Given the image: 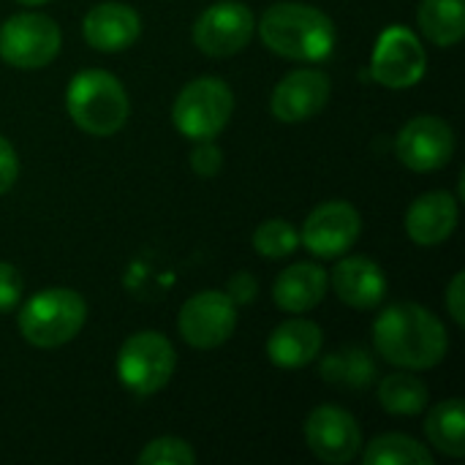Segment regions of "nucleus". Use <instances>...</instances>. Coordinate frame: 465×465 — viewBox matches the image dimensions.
I'll use <instances>...</instances> for the list:
<instances>
[{
  "instance_id": "nucleus-1",
  "label": "nucleus",
  "mask_w": 465,
  "mask_h": 465,
  "mask_svg": "<svg viewBox=\"0 0 465 465\" xmlns=\"http://www.w3.org/2000/svg\"><path fill=\"white\" fill-rule=\"evenodd\" d=\"M373 346L390 365L430 371L447 357L450 335L433 311L417 302H398L373 322Z\"/></svg>"
},
{
  "instance_id": "nucleus-2",
  "label": "nucleus",
  "mask_w": 465,
  "mask_h": 465,
  "mask_svg": "<svg viewBox=\"0 0 465 465\" xmlns=\"http://www.w3.org/2000/svg\"><path fill=\"white\" fill-rule=\"evenodd\" d=\"M256 30L270 52L300 63L327 60L338 41L335 25L324 11L292 0L270 5L262 14Z\"/></svg>"
},
{
  "instance_id": "nucleus-3",
  "label": "nucleus",
  "mask_w": 465,
  "mask_h": 465,
  "mask_svg": "<svg viewBox=\"0 0 465 465\" xmlns=\"http://www.w3.org/2000/svg\"><path fill=\"white\" fill-rule=\"evenodd\" d=\"M65 106L71 120L93 136L117 134L131 112L123 82L104 68L79 71L65 90Z\"/></svg>"
},
{
  "instance_id": "nucleus-4",
  "label": "nucleus",
  "mask_w": 465,
  "mask_h": 465,
  "mask_svg": "<svg viewBox=\"0 0 465 465\" xmlns=\"http://www.w3.org/2000/svg\"><path fill=\"white\" fill-rule=\"evenodd\" d=\"M87 319V302L65 286L41 289L19 311V332L35 349H57L79 335Z\"/></svg>"
},
{
  "instance_id": "nucleus-5",
  "label": "nucleus",
  "mask_w": 465,
  "mask_h": 465,
  "mask_svg": "<svg viewBox=\"0 0 465 465\" xmlns=\"http://www.w3.org/2000/svg\"><path fill=\"white\" fill-rule=\"evenodd\" d=\"M234 112V95L232 87L223 79L202 76L188 82L172 106L174 128L193 142L215 139L232 120Z\"/></svg>"
},
{
  "instance_id": "nucleus-6",
  "label": "nucleus",
  "mask_w": 465,
  "mask_h": 465,
  "mask_svg": "<svg viewBox=\"0 0 465 465\" xmlns=\"http://www.w3.org/2000/svg\"><path fill=\"white\" fill-rule=\"evenodd\" d=\"M177 354L166 335L144 330L131 335L117 354V376L123 387L136 398H150L161 392L174 376Z\"/></svg>"
},
{
  "instance_id": "nucleus-7",
  "label": "nucleus",
  "mask_w": 465,
  "mask_h": 465,
  "mask_svg": "<svg viewBox=\"0 0 465 465\" xmlns=\"http://www.w3.org/2000/svg\"><path fill=\"white\" fill-rule=\"evenodd\" d=\"M63 46L60 27L52 16L25 11L14 14L0 25V57L14 68H44Z\"/></svg>"
},
{
  "instance_id": "nucleus-8",
  "label": "nucleus",
  "mask_w": 465,
  "mask_h": 465,
  "mask_svg": "<svg viewBox=\"0 0 465 465\" xmlns=\"http://www.w3.org/2000/svg\"><path fill=\"white\" fill-rule=\"evenodd\" d=\"M425 68H428V54L414 30L403 25H390L379 35L371 60V76L379 84L390 90L414 87L425 76Z\"/></svg>"
},
{
  "instance_id": "nucleus-9",
  "label": "nucleus",
  "mask_w": 465,
  "mask_h": 465,
  "mask_svg": "<svg viewBox=\"0 0 465 465\" xmlns=\"http://www.w3.org/2000/svg\"><path fill=\"white\" fill-rule=\"evenodd\" d=\"M237 327V305L226 292L207 289L183 302L177 316L180 338L193 349L223 346Z\"/></svg>"
},
{
  "instance_id": "nucleus-10",
  "label": "nucleus",
  "mask_w": 465,
  "mask_h": 465,
  "mask_svg": "<svg viewBox=\"0 0 465 465\" xmlns=\"http://www.w3.org/2000/svg\"><path fill=\"white\" fill-rule=\"evenodd\" d=\"M256 30L251 8L240 0L213 3L193 25V44L210 57H232L242 52Z\"/></svg>"
},
{
  "instance_id": "nucleus-11",
  "label": "nucleus",
  "mask_w": 465,
  "mask_h": 465,
  "mask_svg": "<svg viewBox=\"0 0 465 465\" xmlns=\"http://www.w3.org/2000/svg\"><path fill=\"white\" fill-rule=\"evenodd\" d=\"M362 232V218L354 204L335 199L319 204L302 223L300 242L319 259H338L354 248Z\"/></svg>"
},
{
  "instance_id": "nucleus-12",
  "label": "nucleus",
  "mask_w": 465,
  "mask_h": 465,
  "mask_svg": "<svg viewBox=\"0 0 465 465\" xmlns=\"http://www.w3.org/2000/svg\"><path fill=\"white\" fill-rule=\"evenodd\" d=\"M395 150L403 166H409L411 172H436L452 161L455 131L447 120L436 114H420L401 128Z\"/></svg>"
},
{
  "instance_id": "nucleus-13",
  "label": "nucleus",
  "mask_w": 465,
  "mask_h": 465,
  "mask_svg": "<svg viewBox=\"0 0 465 465\" xmlns=\"http://www.w3.org/2000/svg\"><path fill=\"white\" fill-rule=\"evenodd\" d=\"M305 444L324 463H351L362 450V430L349 411L319 406L305 420Z\"/></svg>"
},
{
  "instance_id": "nucleus-14",
  "label": "nucleus",
  "mask_w": 465,
  "mask_h": 465,
  "mask_svg": "<svg viewBox=\"0 0 465 465\" xmlns=\"http://www.w3.org/2000/svg\"><path fill=\"white\" fill-rule=\"evenodd\" d=\"M330 79L322 71L300 68L286 74L270 98V109L281 123H305L316 117L330 101Z\"/></svg>"
},
{
  "instance_id": "nucleus-15",
  "label": "nucleus",
  "mask_w": 465,
  "mask_h": 465,
  "mask_svg": "<svg viewBox=\"0 0 465 465\" xmlns=\"http://www.w3.org/2000/svg\"><path fill=\"white\" fill-rule=\"evenodd\" d=\"M84 41L98 52H123L134 46L142 35V19L128 3L106 0L87 11L82 22Z\"/></svg>"
},
{
  "instance_id": "nucleus-16",
  "label": "nucleus",
  "mask_w": 465,
  "mask_h": 465,
  "mask_svg": "<svg viewBox=\"0 0 465 465\" xmlns=\"http://www.w3.org/2000/svg\"><path fill=\"white\" fill-rule=\"evenodd\" d=\"M330 283L341 302L357 311H373L387 297L384 270L368 256H346L335 264Z\"/></svg>"
},
{
  "instance_id": "nucleus-17",
  "label": "nucleus",
  "mask_w": 465,
  "mask_h": 465,
  "mask_svg": "<svg viewBox=\"0 0 465 465\" xmlns=\"http://www.w3.org/2000/svg\"><path fill=\"white\" fill-rule=\"evenodd\" d=\"M458 199L447 191H430L411 202L406 213V232L417 245L433 248L452 237V232L458 229Z\"/></svg>"
},
{
  "instance_id": "nucleus-18",
  "label": "nucleus",
  "mask_w": 465,
  "mask_h": 465,
  "mask_svg": "<svg viewBox=\"0 0 465 465\" xmlns=\"http://www.w3.org/2000/svg\"><path fill=\"white\" fill-rule=\"evenodd\" d=\"M322 327L311 319H289L278 324L267 341V357L283 371H297L311 365L322 351Z\"/></svg>"
},
{
  "instance_id": "nucleus-19",
  "label": "nucleus",
  "mask_w": 465,
  "mask_h": 465,
  "mask_svg": "<svg viewBox=\"0 0 465 465\" xmlns=\"http://www.w3.org/2000/svg\"><path fill=\"white\" fill-rule=\"evenodd\" d=\"M330 289V275L324 267L311 262H297L286 267L272 286L275 305L286 313H308L313 311Z\"/></svg>"
},
{
  "instance_id": "nucleus-20",
  "label": "nucleus",
  "mask_w": 465,
  "mask_h": 465,
  "mask_svg": "<svg viewBox=\"0 0 465 465\" xmlns=\"http://www.w3.org/2000/svg\"><path fill=\"white\" fill-rule=\"evenodd\" d=\"M417 22L436 46H455L465 35V0H422Z\"/></svg>"
},
{
  "instance_id": "nucleus-21",
  "label": "nucleus",
  "mask_w": 465,
  "mask_h": 465,
  "mask_svg": "<svg viewBox=\"0 0 465 465\" xmlns=\"http://www.w3.org/2000/svg\"><path fill=\"white\" fill-rule=\"evenodd\" d=\"M322 379L341 390H365L376 379L373 357L360 346H343L322 360Z\"/></svg>"
},
{
  "instance_id": "nucleus-22",
  "label": "nucleus",
  "mask_w": 465,
  "mask_h": 465,
  "mask_svg": "<svg viewBox=\"0 0 465 465\" xmlns=\"http://www.w3.org/2000/svg\"><path fill=\"white\" fill-rule=\"evenodd\" d=\"M465 411L460 398H450L439 406L430 409L428 420H425V433L428 441L444 452L447 458H463L465 455Z\"/></svg>"
},
{
  "instance_id": "nucleus-23",
  "label": "nucleus",
  "mask_w": 465,
  "mask_h": 465,
  "mask_svg": "<svg viewBox=\"0 0 465 465\" xmlns=\"http://www.w3.org/2000/svg\"><path fill=\"white\" fill-rule=\"evenodd\" d=\"M362 460L365 465H433V455L411 436L384 433L365 447Z\"/></svg>"
},
{
  "instance_id": "nucleus-24",
  "label": "nucleus",
  "mask_w": 465,
  "mask_h": 465,
  "mask_svg": "<svg viewBox=\"0 0 465 465\" xmlns=\"http://www.w3.org/2000/svg\"><path fill=\"white\" fill-rule=\"evenodd\" d=\"M379 403L395 417H417L428 406V387L414 373H392L379 384Z\"/></svg>"
},
{
  "instance_id": "nucleus-25",
  "label": "nucleus",
  "mask_w": 465,
  "mask_h": 465,
  "mask_svg": "<svg viewBox=\"0 0 465 465\" xmlns=\"http://www.w3.org/2000/svg\"><path fill=\"white\" fill-rule=\"evenodd\" d=\"M297 245H300V234L283 218H270L259 223L253 232V248L264 259H286L297 251Z\"/></svg>"
},
{
  "instance_id": "nucleus-26",
  "label": "nucleus",
  "mask_w": 465,
  "mask_h": 465,
  "mask_svg": "<svg viewBox=\"0 0 465 465\" xmlns=\"http://www.w3.org/2000/svg\"><path fill=\"white\" fill-rule=\"evenodd\" d=\"M139 465H193L196 452L191 450L188 441L174 439V436H161L153 439L136 458Z\"/></svg>"
},
{
  "instance_id": "nucleus-27",
  "label": "nucleus",
  "mask_w": 465,
  "mask_h": 465,
  "mask_svg": "<svg viewBox=\"0 0 465 465\" xmlns=\"http://www.w3.org/2000/svg\"><path fill=\"white\" fill-rule=\"evenodd\" d=\"M223 166V153L218 144H213V139H202L196 142V147L191 150V169L199 177H215Z\"/></svg>"
},
{
  "instance_id": "nucleus-28",
  "label": "nucleus",
  "mask_w": 465,
  "mask_h": 465,
  "mask_svg": "<svg viewBox=\"0 0 465 465\" xmlns=\"http://www.w3.org/2000/svg\"><path fill=\"white\" fill-rule=\"evenodd\" d=\"M25 281L11 262H0V313H8L19 305Z\"/></svg>"
},
{
  "instance_id": "nucleus-29",
  "label": "nucleus",
  "mask_w": 465,
  "mask_h": 465,
  "mask_svg": "<svg viewBox=\"0 0 465 465\" xmlns=\"http://www.w3.org/2000/svg\"><path fill=\"white\" fill-rule=\"evenodd\" d=\"M226 294H229V300L234 302V305H248V302H253L256 300V294H259V283H256V278L251 275V272H234L232 278H229V286H226Z\"/></svg>"
},
{
  "instance_id": "nucleus-30",
  "label": "nucleus",
  "mask_w": 465,
  "mask_h": 465,
  "mask_svg": "<svg viewBox=\"0 0 465 465\" xmlns=\"http://www.w3.org/2000/svg\"><path fill=\"white\" fill-rule=\"evenodd\" d=\"M19 177V158L16 150L11 147V142L5 136H0V193L11 191L14 183Z\"/></svg>"
},
{
  "instance_id": "nucleus-31",
  "label": "nucleus",
  "mask_w": 465,
  "mask_h": 465,
  "mask_svg": "<svg viewBox=\"0 0 465 465\" xmlns=\"http://www.w3.org/2000/svg\"><path fill=\"white\" fill-rule=\"evenodd\" d=\"M447 311L458 327H465V275L458 272L447 289Z\"/></svg>"
},
{
  "instance_id": "nucleus-32",
  "label": "nucleus",
  "mask_w": 465,
  "mask_h": 465,
  "mask_svg": "<svg viewBox=\"0 0 465 465\" xmlns=\"http://www.w3.org/2000/svg\"><path fill=\"white\" fill-rule=\"evenodd\" d=\"M16 3H22V5H44L49 0H16Z\"/></svg>"
}]
</instances>
